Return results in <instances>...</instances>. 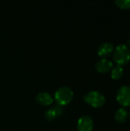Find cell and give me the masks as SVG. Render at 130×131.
Segmentation results:
<instances>
[{"label": "cell", "instance_id": "6da1fadb", "mask_svg": "<svg viewBox=\"0 0 130 131\" xmlns=\"http://www.w3.org/2000/svg\"><path fill=\"white\" fill-rule=\"evenodd\" d=\"M113 60L118 65H124L130 60V50L125 44L116 46L113 52Z\"/></svg>", "mask_w": 130, "mask_h": 131}, {"label": "cell", "instance_id": "7a4b0ae2", "mask_svg": "<svg viewBox=\"0 0 130 131\" xmlns=\"http://www.w3.org/2000/svg\"><path fill=\"white\" fill-rule=\"evenodd\" d=\"M74 97V92L70 88L62 86L59 88L54 93V99L57 104L63 106L69 104Z\"/></svg>", "mask_w": 130, "mask_h": 131}, {"label": "cell", "instance_id": "3957f363", "mask_svg": "<svg viewBox=\"0 0 130 131\" xmlns=\"http://www.w3.org/2000/svg\"><path fill=\"white\" fill-rule=\"evenodd\" d=\"M84 100L94 107H102L105 102L106 98L104 95L98 91H90L84 96Z\"/></svg>", "mask_w": 130, "mask_h": 131}, {"label": "cell", "instance_id": "277c9868", "mask_svg": "<svg viewBox=\"0 0 130 131\" xmlns=\"http://www.w3.org/2000/svg\"><path fill=\"white\" fill-rule=\"evenodd\" d=\"M116 100L123 107L130 106V86L123 85L119 88L116 93Z\"/></svg>", "mask_w": 130, "mask_h": 131}, {"label": "cell", "instance_id": "5b68a950", "mask_svg": "<svg viewBox=\"0 0 130 131\" xmlns=\"http://www.w3.org/2000/svg\"><path fill=\"white\" fill-rule=\"evenodd\" d=\"M78 131H92L93 128V121L89 115H84L80 117L77 121Z\"/></svg>", "mask_w": 130, "mask_h": 131}, {"label": "cell", "instance_id": "8992f818", "mask_svg": "<svg viewBox=\"0 0 130 131\" xmlns=\"http://www.w3.org/2000/svg\"><path fill=\"white\" fill-rule=\"evenodd\" d=\"M63 111L64 109L62 106L59 104H55L51 108H49L48 110H47V111L44 114V117L48 121H53L56 117L61 116L63 114Z\"/></svg>", "mask_w": 130, "mask_h": 131}, {"label": "cell", "instance_id": "52a82bcc", "mask_svg": "<svg viewBox=\"0 0 130 131\" xmlns=\"http://www.w3.org/2000/svg\"><path fill=\"white\" fill-rule=\"evenodd\" d=\"M113 62L110 60L104 58H102V59L99 60L96 63L95 68H96V69H97V71L98 72L107 73V72H108L109 71H110L113 68Z\"/></svg>", "mask_w": 130, "mask_h": 131}, {"label": "cell", "instance_id": "ba28073f", "mask_svg": "<svg viewBox=\"0 0 130 131\" xmlns=\"http://www.w3.org/2000/svg\"><path fill=\"white\" fill-rule=\"evenodd\" d=\"M114 50L113 45L110 41H105L100 44L97 48V54L99 56L103 57V58L109 56Z\"/></svg>", "mask_w": 130, "mask_h": 131}, {"label": "cell", "instance_id": "9c48e42d", "mask_svg": "<svg viewBox=\"0 0 130 131\" xmlns=\"http://www.w3.org/2000/svg\"><path fill=\"white\" fill-rule=\"evenodd\" d=\"M36 100L40 104L44 106L49 105L53 102L52 96L48 92H40L36 96Z\"/></svg>", "mask_w": 130, "mask_h": 131}, {"label": "cell", "instance_id": "30bf717a", "mask_svg": "<svg viewBox=\"0 0 130 131\" xmlns=\"http://www.w3.org/2000/svg\"><path fill=\"white\" fill-rule=\"evenodd\" d=\"M127 117H128V113L126 110L123 107L119 108L115 113V120L119 124L124 123L126 121Z\"/></svg>", "mask_w": 130, "mask_h": 131}, {"label": "cell", "instance_id": "8fae6325", "mask_svg": "<svg viewBox=\"0 0 130 131\" xmlns=\"http://www.w3.org/2000/svg\"><path fill=\"white\" fill-rule=\"evenodd\" d=\"M124 74V70L123 68L121 65H116L115 67H113L112 71H111V77L113 79L118 80L123 77Z\"/></svg>", "mask_w": 130, "mask_h": 131}, {"label": "cell", "instance_id": "7c38bea8", "mask_svg": "<svg viewBox=\"0 0 130 131\" xmlns=\"http://www.w3.org/2000/svg\"><path fill=\"white\" fill-rule=\"evenodd\" d=\"M115 3L120 8H123V9L130 8V0H116Z\"/></svg>", "mask_w": 130, "mask_h": 131}, {"label": "cell", "instance_id": "4fadbf2b", "mask_svg": "<svg viewBox=\"0 0 130 131\" xmlns=\"http://www.w3.org/2000/svg\"><path fill=\"white\" fill-rule=\"evenodd\" d=\"M127 44H128V45L130 46V38L128 39V41H127Z\"/></svg>", "mask_w": 130, "mask_h": 131}, {"label": "cell", "instance_id": "5bb4252c", "mask_svg": "<svg viewBox=\"0 0 130 131\" xmlns=\"http://www.w3.org/2000/svg\"><path fill=\"white\" fill-rule=\"evenodd\" d=\"M129 117H130V112H129Z\"/></svg>", "mask_w": 130, "mask_h": 131}]
</instances>
